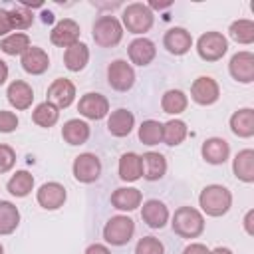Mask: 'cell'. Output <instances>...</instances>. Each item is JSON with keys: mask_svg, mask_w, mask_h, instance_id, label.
Instances as JSON below:
<instances>
[{"mask_svg": "<svg viewBox=\"0 0 254 254\" xmlns=\"http://www.w3.org/2000/svg\"><path fill=\"white\" fill-rule=\"evenodd\" d=\"M171 226L181 238H196L204 230V216L192 206H181L175 210Z\"/></svg>", "mask_w": 254, "mask_h": 254, "instance_id": "6da1fadb", "label": "cell"}, {"mask_svg": "<svg viewBox=\"0 0 254 254\" xmlns=\"http://www.w3.org/2000/svg\"><path fill=\"white\" fill-rule=\"evenodd\" d=\"M198 202H200V208L208 216H222L232 206V194L222 185H208L202 189Z\"/></svg>", "mask_w": 254, "mask_h": 254, "instance_id": "7a4b0ae2", "label": "cell"}, {"mask_svg": "<svg viewBox=\"0 0 254 254\" xmlns=\"http://www.w3.org/2000/svg\"><path fill=\"white\" fill-rule=\"evenodd\" d=\"M93 40L97 46L101 48H113L121 42L123 38V26L121 22L111 16V14H105V16H99L93 24Z\"/></svg>", "mask_w": 254, "mask_h": 254, "instance_id": "3957f363", "label": "cell"}, {"mask_svg": "<svg viewBox=\"0 0 254 254\" xmlns=\"http://www.w3.org/2000/svg\"><path fill=\"white\" fill-rule=\"evenodd\" d=\"M153 10L147 4L141 2H133L123 10V26L127 28V32L131 34H145L151 30L153 26Z\"/></svg>", "mask_w": 254, "mask_h": 254, "instance_id": "277c9868", "label": "cell"}, {"mask_svg": "<svg viewBox=\"0 0 254 254\" xmlns=\"http://www.w3.org/2000/svg\"><path fill=\"white\" fill-rule=\"evenodd\" d=\"M135 232V222L129 216H111L103 226V238L111 246H123L131 240Z\"/></svg>", "mask_w": 254, "mask_h": 254, "instance_id": "5b68a950", "label": "cell"}, {"mask_svg": "<svg viewBox=\"0 0 254 254\" xmlns=\"http://www.w3.org/2000/svg\"><path fill=\"white\" fill-rule=\"evenodd\" d=\"M228 50V42L220 32H206L196 42V52L204 62L220 60Z\"/></svg>", "mask_w": 254, "mask_h": 254, "instance_id": "8992f818", "label": "cell"}, {"mask_svg": "<svg viewBox=\"0 0 254 254\" xmlns=\"http://www.w3.org/2000/svg\"><path fill=\"white\" fill-rule=\"evenodd\" d=\"M107 81L117 91H127L135 83V71L125 60H115L107 67Z\"/></svg>", "mask_w": 254, "mask_h": 254, "instance_id": "52a82bcc", "label": "cell"}, {"mask_svg": "<svg viewBox=\"0 0 254 254\" xmlns=\"http://www.w3.org/2000/svg\"><path fill=\"white\" fill-rule=\"evenodd\" d=\"M101 175V161L93 153H81L73 161V177L79 183H93Z\"/></svg>", "mask_w": 254, "mask_h": 254, "instance_id": "ba28073f", "label": "cell"}, {"mask_svg": "<svg viewBox=\"0 0 254 254\" xmlns=\"http://www.w3.org/2000/svg\"><path fill=\"white\" fill-rule=\"evenodd\" d=\"M220 95L218 83L210 75H200L190 85V97L198 105H212Z\"/></svg>", "mask_w": 254, "mask_h": 254, "instance_id": "9c48e42d", "label": "cell"}, {"mask_svg": "<svg viewBox=\"0 0 254 254\" xmlns=\"http://www.w3.org/2000/svg\"><path fill=\"white\" fill-rule=\"evenodd\" d=\"M75 99V85L65 79V77H58L52 81V85L48 87V101L52 105H56L58 109H65L73 103Z\"/></svg>", "mask_w": 254, "mask_h": 254, "instance_id": "30bf717a", "label": "cell"}, {"mask_svg": "<svg viewBox=\"0 0 254 254\" xmlns=\"http://www.w3.org/2000/svg\"><path fill=\"white\" fill-rule=\"evenodd\" d=\"M50 40H52L54 46H60V48L73 46L75 42H79V24L71 18L60 20L54 26V30L50 32Z\"/></svg>", "mask_w": 254, "mask_h": 254, "instance_id": "8fae6325", "label": "cell"}, {"mask_svg": "<svg viewBox=\"0 0 254 254\" xmlns=\"http://www.w3.org/2000/svg\"><path fill=\"white\" fill-rule=\"evenodd\" d=\"M230 75L240 83H252L254 81V54L252 52H238L230 58L228 64Z\"/></svg>", "mask_w": 254, "mask_h": 254, "instance_id": "7c38bea8", "label": "cell"}, {"mask_svg": "<svg viewBox=\"0 0 254 254\" xmlns=\"http://www.w3.org/2000/svg\"><path fill=\"white\" fill-rule=\"evenodd\" d=\"M77 111H79L83 117L97 121V119H103V117L107 115V111H109V101H107V97L101 95V93H85V95L79 99V103H77Z\"/></svg>", "mask_w": 254, "mask_h": 254, "instance_id": "4fadbf2b", "label": "cell"}, {"mask_svg": "<svg viewBox=\"0 0 254 254\" xmlns=\"http://www.w3.org/2000/svg\"><path fill=\"white\" fill-rule=\"evenodd\" d=\"M65 189L64 185L60 183H44L38 192H36V198H38V204L46 210H56L60 208L64 202H65Z\"/></svg>", "mask_w": 254, "mask_h": 254, "instance_id": "5bb4252c", "label": "cell"}, {"mask_svg": "<svg viewBox=\"0 0 254 254\" xmlns=\"http://www.w3.org/2000/svg\"><path fill=\"white\" fill-rule=\"evenodd\" d=\"M141 218L145 220V224L149 228H163L169 220V208L165 206V202H161L157 198H151V200L143 202Z\"/></svg>", "mask_w": 254, "mask_h": 254, "instance_id": "9a60e30c", "label": "cell"}, {"mask_svg": "<svg viewBox=\"0 0 254 254\" xmlns=\"http://www.w3.org/2000/svg\"><path fill=\"white\" fill-rule=\"evenodd\" d=\"M22 67H24V71H28V73H32V75H40V73H44L48 67H50V58H48V54L42 50V48H38V46H30L24 54H22Z\"/></svg>", "mask_w": 254, "mask_h": 254, "instance_id": "2e32d148", "label": "cell"}, {"mask_svg": "<svg viewBox=\"0 0 254 254\" xmlns=\"http://www.w3.org/2000/svg\"><path fill=\"white\" fill-rule=\"evenodd\" d=\"M200 153H202V159L206 163H210V165H222L228 159V155H230V147H228V143L224 139L210 137V139H206L202 143Z\"/></svg>", "mask_w": 254, "mask_h": 254, "instance_id": "e0dca14e", "label": "cell"}, {"mask_svg": "<svg viewBox=\"0 0 254 254\" xmlns=\"http://www.w3.org/2000/svg\"><path fill=\"white\" fill-rule=\"evenodd\" d=\"M167 171V161L161 153L147 151L141 155V177L147 181H159Z\"/></svg>", "mask_w": 254, "mask_h": 254, "instance_id": "ac0fdd59", "label": "cell"}, {"mask_svg": "<svg viewBox=\"0 0 254 254\" xmlns=\"http://www.w3.org/2000/svg\"><path fill=\"white\" fill-rule=\"evenodd\" d=\"M127 52H129V60L133 64H137V65H149L157 56L155 44L151 40H147V38H135L129 44Z\"/></svg>", "mask_w": 254, "mask_h": 254, "instance_id": "d6986e66", "label": "cell"}, {"mask_svg": "<svg viewBox=\"0 0 254 254\" xmlns=\"http://www.w3.org/2000/svg\"><path fill=\"white\" fill-rule=\"evenodd\" d=\"M6 95H8L10 105L16 107V109H20V111L28 109V107L32 105V101H34V89H32L26 81H22V79L12 81V83L8 85Z\"/></svg>", "mask_w": 254, "mask_h": 254, "instance_id": "ffe728a7", "label": "cell"}, {"mask_svg": "<svg viewBox=\"0 0 254 254\" xmlns=\"http://www.w3.org/2000/svg\"><path fill=\"white\" fill-rule=\"evenodd\" d=\"M163 44H165V48H167L171 54L183 56V54H187V52L190 50L192 38H190V34H189L185 28H171V30L165 34Z\"/></svg>", "mask_w": 254, "mask_h": 254, "instance_id": "44dd1931", "label": "cell"}, {"mask_svg": "<svg viewBox=\"0 0 254 254\" xmlns=\"http://www.w3.org/2000/svg\"><path fill=\"white\" fill-rule=\"evenodd\" d=\"M133 125H135V117H133V113L129 111V109H115L111 115H109V119H107V129H109V133L111 135H115V137H125V135H129L131 133V129H133Z\"/></svg>", "mask_w": 254, "mask_h": 254, "instance_id": "7402d4cb", "label": "cell"}, {"mask_svg": "<svg viewBox=\"0 0 254 254\" xmlns=\"http://www.w3.org/2000/svg\"><path fill=\"white\" fill-rule=\"evenodd\" d=\"M230 129L234 135H238L242 139L252 137L254 135V109L244 107V109L234 111L230 117Z\"/></svg>", "mask_w": 254, "mask_h": 254, "instance_id": "603a6c76", "label": "cell"}, {"mask_svg": "<svg viewBox=\"0 0 254 254\" xmlns=\"http://www.w3.org/2000/svg\"><path fill=\"white\" fill-rule=\"evenodd\" d=\"M232 171L236 179H240L242 183H252L254 181V151L252 149L238 151L232 161Z\"/></svg>", "mask_w": 254, "mask_h": 254, "instance_id": "cb8c5ba5", "label": "cell"}, {"mask_svg": "<svg viewBox=\"0 0 254 254\" xmlns=\"http://www.w3.org/2000/svg\"><path fill=\"white\" fill-rule=\"evenodd\" d=\"M89 62V50L83 42H75L73 46L65 48L64 52V64L69 71H81Z\"/></svg>", "mask_w": 254, "mask_h": 254, "instance_id": "d4e9b609", "label": "cell"}, {"mask_svg": "<svg viewBox=\"0 0 254 254\" xmlns=\"http://www.w3.org/2000/svg\"><path fill=\"white\" fill-rule=\"evenodd\" d=\"M62 137L69 145H83L89 139V125L81 119H69L62 127Z\"/></svg>", "mask_w": 254, "mask_h": 254, "instance_id": "484cf974", "label": "cell"}, {"mask_svg": "<svg viewBox=\"0 0 254 254\" xmlns=\"http://www.w3.org/2000/svg\"><path fill=\"white\" fill-rule=\"evenodd\" d=\"M141 190L133 187H121L111 194V204L119 210H135L141 204Z\"/></svg>", "mask_w": 254, "mask_h": 254, "instance_id": "4316f807", "label": "cell"}, {"mask_svg": "<svg viewBox=\"0 0 254 254\" xmlns=\"http://www.w3.org/2000/svg\"><path fill=\"white\" fill-rule=\"evenodd\" d=\"M119 179L133 183L141 179V157L137 153H123L119 159Z\"/></svg>", "mask_w": 254, "mask_h": 254, "instance_id": "83f0119b", "label": "cell"}, {"mask_svg": "<svg viewBox=\"0 0 254 254\" xmlns=\"http://www.w3.org/2000/svg\"><path fill=\"white\" fill-rule=\"evenodd\" d=\"M20 224V210L10 200H0V234H12Z\"/></svg>", "mask_w": 254, "mask_h": 254, "instance_id": "f1b7e54d", "label": "cell"}, {"mask_svg": "<svg viewBox=\"0 0 254 254\" xmlns=\"http://www.w3.org/2000/svg\"><path fill=\"white\" fill-rule=\"evenodd\" d=\"M8 192L14 194V196H28L34 189V177L28 173V171H18L16 175L10 177L8 185H6Z\"/></svg>", "mask_w": 254, "mask_h": 254, "instance_id": "f546056e", "label": "cell"}, {"mask_svg": "<svg viewBox=\"0 0 254 254\" xmlns=\"http://www.w3.org/2000/svg\"><path fill=\"white\" fill-rule=\"evenodd\" d=\"M187 103H189V99H187V95L181 89H169V91H165V95L161 99V107L169 115L183 113L187 109Z\"/></svg>", "mask_w": 254, "mask_h": 254, "instance_id": "4dcf8cb0", "label": "cell"}, {"mask_svg": "<svg viewBox=\"0 0 254 254\" xmlns=\"http://www.w3.org/2000/svg\"><path fill=\"white\" fill-rule=\"evenodd\" d=\"M30 46H32V44H30V38H28V34H24V32L10 34V36H6V38L0 42L2 52L8 54V56H22Z\"/></svg>", "mask_w": 254, "mask_h": 254, "instance_id": "1f68e13d", "label": "cell"}, {"mask_svg": "<svg viewBox=\"0 0 254 254\" xmlns=\"http://www.w3.org/2000/svg\"><path fill=\"white\" fill-rule=\"evenodd\" d=\"M32 119L36 125L40 127H52L58 123L60 119V109L56 105H52L50 101H44V103H38L34 113H32Z\"/></svg>", "mask_w": 254, "mask_h": 254, "instance_id": "d6a6232c", "label": "cell"}, {"mask_svg": "<svg viewBox=\"0 0 254 254\" xmlns=\"http://www.w3.org/2000/svg\"><path fill=\"white\" fill-rule=\"evenodd\" d=\"M187 137V123L181 119H171L163 125V141L171 147L183 143Z\"/></svg>", "mask_w": 254, "mask_h": 254, "instance_id": "836d02e7", "label": "cell"}, {"mask_svg": "<svg viewBox=\"0 0 254 254\" xmlns=\"http://www.w3.org/2000/svg\"><path fill=\"white\" fill-rule=\"evenodd\" d=\"M139 139L143 145H159L163 141V123L147 119L139 127Z\"/></svg>", "mask_w": 254, "mask_h": 254, "instance_id": "e575fe53", "label": "cell"}, {"mask_svg": "<svg viewBox=\"0 0 254 254\" xmlns=\"http://www.w3.org/2000/svg\"><path fill=\"white\" fill-rule=\"evenodd\" d=\"M230 38L238 44H252L254 42V22L252 20H236L230 24Z\"/></svg>", "mask_w": 254, "mask_h": 254, "instance_id": "d590c367", "label": "cell"}, {"mask_svg": "<svg viewBox=\"0 0 254 254\" xmlns=\"http://www.w3.org/2000/svg\"><path fill=\"white\" fill-rule=\"evenodd\" d=\"M8 18H10V26H12V30L16 28V30H26V28H30L32 26V22H34V14H32V10H28L26 6H14L10 12H8Z\"/></svg>", "mask_w": 254, "mask_h": 254, "instance_id": "8d00e7d4", "label": "cell"}, {"mask_svg": "<svg viewBox=\"0 0 254 254\" xmlns=\"http://www.w3.org/2000/svg\"><path fill=\"white\" fill-rule=\"evenodd\" d=\"M135 254H165L163 242L155 236H143L137 246H135Z\"/></svg>", "mask_w": 254, "mask_h": 254, "instance_id": "74e56055", "label": "cell"}, {"mask_svg": "<svg viewBox=\"0 0 254 254\" xmlns=\"http://www.w3.org/2000/svg\"><path fill=\"white\" fill-rule=\"evenodd\" d=\"M16 163V153L10 145H0V173H8Z\"/></svg>", "mask_w": 254, "mask_h": 254, "instance_id": "f35d334b", "label": "cell"}, {"mask_svg": "<svg viewBox=\"0 0 254 254\" xmlns=\"http://www.w3.org/2000/svg\"><path fill=\"white\" fill-rule=\"evenodd\" d=\"M18 127V117L12 111L0 109V133H10Z\"/></svg>", "mask_w": 254, "mask_h": 254, "instance_id": "ab89813d", "label": "cell"}, {"mask_svg": "<svg viewBox=\"0 0 254 254\" xmlns=\"http://www.w3.org/2000/svg\"><path fill=\"white\" fill-rule=\"evenodd\" d=\"M12 30L10 26V18H8V10L0 8V36H6Z\"/></svg>", "mask_w": 254, "mask_h": 254, "instance_id": "60d3db41", "label": "cell"}, {"mask_svg": "<svg viewBox=\"0 0 254 254\" xmlns=\"http://www.w3.org/2000/svg\"><path fill=\"white\" fill-rule=\"evenodd\" d=\"M183 254H210V250L200 242H192L183 250Z\"/></svg>", "mask_w": 254, "mask_h": 254, "instance_id": "b9f144b4", "label": "cell"}, {"mask_svg": "<svg viewBox=\"0 0 254 254\" xmlns=\"http://www.w3.org/2000/svg\"><path fill=\"white\" fill-rule=\"evenodd\" d=\"M85 254H111V252H109V248L103 246V244H91V246L85 248Z\"/></svg>", "mask_w": 254, "mask_h": 254, "instance_id": "7bdbcfd3", "label": "cell"}, {"mask_svg": "<svg viewBox=\"0 0 254 254\" xmlns=\"http://www.w3.org/2000/svg\"><path fill=\"white\" fill-rule=\"evenodd\" d=\"M252 218H254V210H248L246 212V216H244V228H246V232L252 236L254 234V228H252Z\"/></svg>", "mask_w": 254, "mask_h": 254, "instance_id": "ee69618b", "label": "cell"}, {"mask_svg": "<svg viewBox=\"0 0 254 254\" xmlns=\"http://www.w3.org/2000/svg\"><path fill=\"white\" fill-rule=\"evenodd\" d=\"M6 79H8V65H6L4 60H0V85H2Z\"/></svg>", "mask_w": 254, "mask_h": 254, "instance_id": "f6af8a7d", "label": "cell"}, {"mask_svg": "<svg viewBox=\"0 0 254 254\" xmlns=\"http://www.w3.org/2000/svg\"><path fill=\"white\" fill-rule=\"evenodd\" d=\"M210 254H232V250H230V248H224V246H218V248H214Z\"/></svg>", "mask_w": 254, "mask_h": 254, "instance_id": "bcb514c9", "label": "cell"}, {"mask_svg": "<svg viewBox=\"0 0 254 254\" xmlns=\"http://www.w3.org/2000/svg\"><path fill=\"white\" fill-rule=\"evenodd\" d=\"M165 6H171V2H149V8H165Z\"/></svg>", "mask_w": 254, "mask_h": 254, "instance_id": "7dc6e473", "label": "cell"}, {"mask_svg": "<svg viewBox=\"0 0 254 254\" xmlns=\"http://www.w3.org/2000/svg\"><path fill=\"white\" fill-rule=\"evenodd\" d=\"M42 20H44L46 24H50V22H54V14H52V12H44V14H42Z\"/></svg>", "mask_w": 254, "mask_h": 254, "instance_id": "c3c4849f", "label": "cell"}, {"mask_svg": "<svg viewBox=\"0 0 254 254\" xmlns=\"http://www.w3.org/2000/svg\"><path fill=\"white\" fill-rule=\"evenodd\" d=\"M0 254H4V248H2V244H0Z\"/></svg>", "mask_w": 254, "mask_h": 254, "instance_id": "681fc988", "label": "cell"}]
</instances>
